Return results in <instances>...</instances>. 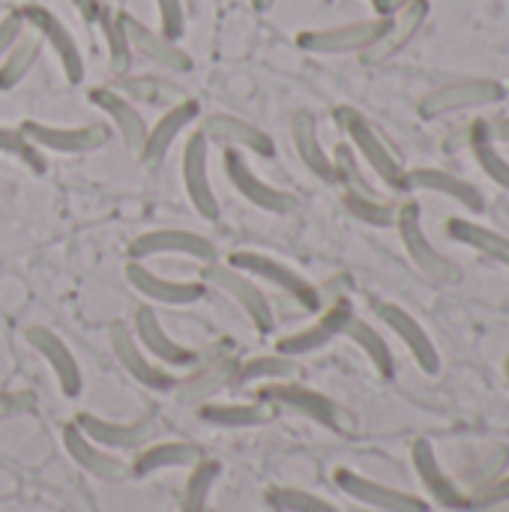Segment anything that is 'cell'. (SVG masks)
<instances>
[{"instance_id": "cell-1", "label": "cell", "mask_w": 509, "mask_h": 512, "mask_svg": "<svg viewBox=\"0 0 509 512\" xmlns=\"http://www.w3.org/2000/svg\"><path fill=\"white\" fill-rule=\"evenodd\" d=\"M336 123L342 126V132L348 135L354 153H360L366 159V165L378 174L381 183H387L390 189L396 192H405V168L402 162L396 159V153L387 147V141L378 135V129L357 111V108H336Z\"/></svg>"}, {"instance_id": "cell-2", "label": "cell", "mask_w": 509, "mask_h": 512, "mask_svg": "<svg viewBox=\"0 0 509 512\" xmlns=\"http://www.w3.org/2000/svg\"><path fill=\"white\" fill-rule=\"evenodd\" d=\"M396 228H399V237L405 243V252L411 255V261L417 264V270L438 282V285H459L462 282V270L456 261H450L447 255H441L432 240L426 237L423 231V210L417 201H405L399 210H396Z\"/></svg>"}, {"instance_id": "cell-3", "label": "cell", "mask_w": 509, "mask_h": 512, "mask_svg": "<svg viewBox=\"0 0 509 512\" xmlns=\"http://www.w3.org/2000/svg\"><path fill=\"white\" fill-rule=\"evenodd\" d=\"M261 402L264 405H273V408H285L291 414H300L330 432H339V435H348L354 429L351 417L324 393L318 390H309L303 384H273V387H264L261 390Z\"/></svg>"}, {"instance_id": "cell-4", "label": "cell", "mask_w": 509, "mask_h": 512, "mask_svg": "<svg viewBox=\"0 0 509 512\" xmlns=\"http://www.w3.org/2000/svg\"><path fill=\"white\" fill-rule=\"evenodd\" d=\"M201 282L210 285V288H219L222 294H228L243 312L246 318L252 321V327L258 333H273V309H270V300L267 294L252 282V276H246L243 270L231 267V264H219V261H207L201 267Z\"/></svg>"}, {"instance_id": "cell-5", "label": "cell", "mask_w": 509, "mask_h": 512, "mask_svg": "<svg viewBox=\"0 0 509 512\" xmlns=\"http://www.w3.org/2000/svg\"><path fill=\"white\" fill-rule=\"evenodd\" d=\"M507 96L504 84L495 78H462L444 87H435L432 93H426L420 99V117L426 120H438L447 114H459L468 108H483V105H495Z\"/></svg>"}, {"instance_id": "cell-6", "label": "cell", "mask_w": 509, "mask_h": 512, "mask_svg": "<svg viewBox=\"0 0 509 512\" xmlns=\"http://www.w3.org/2000/svg\"><path fill=\"white\" fill-rule=\"evenodd\" d=\"M18 12H21L24 27L33 30L42 39V45H48L57 54L66 81L69 84H81L84 81V57H81V48H78L72 30L42 3H24Z\"/></svg>"}, {"instance_id": "cell-7", "label": "cell", "mask_w": 509, "mask_h": 512, "mask_svg": "<svg viewBox=\"0 0 509 512\" xmlns=\"http://www.w3.org/2000/svg\"><path fill=\"white\" fill-rule=\"evenodd\" d=\"M228 264L237 267V270H243V273L252 276V279H261V282H267V285H273V288L291 294V300H297V303H300L303 309H309V312L321 309V294H318V288H315L306 276H300L294 267H288V264L270 258V255H264V252H234V255L228 258Z\"/></svg>"}, {"instance_id": "cell-8", "label": "cell", "mask_w": 509, "mask_h": 512, "mask_svg": "<svg viewBox=\"0 0 509 512\" xmlns=\"http://www.w3.org/2000/svg\"><path fill=\"white\" fill-rule=\"evenodd\" d=\"M387 27V15L351 21L339 27H321V30H303L297 36V45L309 54H348V51H366L381 30Z\"/></svg>"}, {"instance_id": "cell-9", "label": "cell", "mask_w": 509, "mask_h": 512, "mask_svg": "<svg viewBox=\"0 0 509 512\" xmlns=\"http://www.w3.org/2000/svg\"><path fill=\"white\" fill-rule=\"evenodd\" d=\"M18 129L39 150H54V153H93V150L105 147V141H108V129L99 123L54 126V123H42V120H24Z\"/></svg>"}, {"instance_id": "cell-10", "label": "cell", "mask_w": 509, "mask_h": 512, "mask_svg": "<svg viewBox=\"0 0 509 512\" xmlns=\"http://www.w3.org/2000/svg\"><path fill=\"white\" fill-rule=\"evenodd\" d=\"M333 480L348 498H354V501H360L366 507H375V510L384 512H429V504L423 498H417L411 492H402V489H393V486H384L378 480H369V477H363V474H357L351 468H336Z\"/></svg>"}, {"instance_id": "cell-11", "label": "cell", "mask_w": 509, "mask_h": 512, "mask_svg": "<svg viewBox=\"0 0 509 512\" xmlns=\"http://www.w3.org/2000/svg\"><path fill=\"white\" fill-rule=\"evenodd\" d=\"M153 255H186L195 261H216V246L213 240L195 234V231H183V228H159V231H147L141 237H135L129 243V258L132 261H144Z\"/></svg>"}, {"instance_id": "cell-12", "label": "cell", "mask_w": 509, "mask_h": 512, "mask_svg": "<svg viewBox=\"0 0 509 512\" xmlns=\"http://www.w3.org/2000/svg\"><path fill=\"white\" fill-rule=\"evenodd\" d=\"M426 15H429V0H411L405 6H399L393 15H387V27L381 30V36L366 51H360L363 63L375 66V63L396 57L417 36V30L426 24Z\"/></svg>"}, {"instance_id": "cell-13", "label": "cell", "mask_w": 509, "mask_h": 512, "mask_svg": "<svg viewBox=\"0 0 509 512\" xmlns=\"http://www.w3.org/2000/svg\"><path fill=\"white\" fill-rule=\"evenodd\" d=\"M207 156H210V141L198 129L183 147V186H186L189 204L195 207L198 216L219 219V198L207 177Z\"/></svg>"}, {"instance_id": "cell-14", "label": "cell", "mask_w": 509, "mask_h": 512, "mask_svg": "<svg viewBox=\"0 0 509 512\" xmlns=\"http://www.w3.org/2000/svg\"><path fill=\"white\" fill-rule=\"evenodd\" d=\"M126 270V279L129 285L144 294L147 300H156V303H165V306H192L198 300H204L207 294V285L204 282H189V279H168V276H159L153 273L147 264L141 261H132L123 267Z\"/></svg>"}, {"instance_id": "cell-15", "label": "cell", "mask_w": 509, "mask_h": 512, "mask_svg": "<svg viewBox=\"0 0 509 512\" xmlns=\"http://www.w3.org/2000/svg\"><path fill=\"white\" fill-rule=\"evenodd\" d=\"M372 309H375V315L399 336V342L411 351V357L417 360V366L426 372V375H438V369H441V357H438V348H435V342L429 339V333L423 330V324L408 312V309H402V306H396V303H372Z\"/></svg>"}, {"instance_id": "cell-16", "label": "cell", "mask_w": 509, "mask_h": 512, "mask_svg": "<svg viewBox=\"0 0 509 512\" xmlns=\"http://www.w3.org/2000/svg\"><path fill=\"white\" fill-rule=\"evenodd\" d=\"M411 462H414V471L423 483V489L429 492V498L444 507V510H456V512H468V492H462L450 477L447 471L441 468L438 456H435V447L426 441V438H417L411 444Z\"/></svg>"}, {"instance_id": "cell-17", "label": "cell", "mask_w": 509, "mask_h": 512, "mask_svg": "<svg viewBox=\"0 0 509 512\" xmlns=\"http://www.w3.org/2000/svg\"><path fill=\"white\" fill-rule=\"evenodd\" d=\"M117 15H120L123 33H126V39H129L135 54L147 57L150 63H156L162 69H171V72H189L192 69V57L174 39H168L165 33L150 30L144 21H138L129 12H117Z\"/></svg>"}, {"instance_id": "cell-18", "label": "cell", "mask_w": 509, "mask_h": 512, "mask_svg": "<svg viewBox=\"0 0 509 512\" xmlns=\"http://www.w3.org/2000/svg\"><path fill=\"white\" fill-rule=\"evenodd\" d=\"M198 114H201V108H198L195 99L186 96V99L174 102V105L147 129L144 144H141V150H138L135 156H138L147 168H156V165L168 156V150H171V144L180 138V132L198 120Z\"/></svg>"}, {"instance_id": "cell-19", "label": "cell", "mask_w": 509, "mask_h": 512, "mask_svg": "<svg viewBox=\"0 0 509 512\" xmlns=\"http://www.w3.org/2000/svg\"><path fill=\"white\" fill-rule=\"evenodd\" d=\"M225 174L231 180V186L255 207L267 210V213H291L294 210V198L276 186H270L267 180H261L243 159L240 150H225Z\"/></svg>"}, {"instance_id": "cell-20", "label": "cell", "mask_w": 509, "mask_h": 512, "mask_svg": "<svg viewBox=\"0 0 509 512\" xmlns=\"http://www.w3.org/2000/svg\"><path fill=\"white\" fill-rule=\"evenodd\" d=\"M354 318V309L348 300H339L333 303L315 324H309L306 330H297L285 339L276 342V351L285 354V357H303V354H312L324 345H330L336 336H345V327L348 321Z\"/></svg>"}, {"instance_id": "cell-21", "label": "cell", "mask_w": 509, "mask_h": 512, "mask_svg": "<svg viewBox=\"0 0 509 512\" xmlns=\"http://www.w3.org/2000/svg\"><path fill=\"white\" fill-rule=\"evenodd\" d=\"M108 339H111V351H114L117 363H120L141 387L156 390V393H168V390L177 387V378H174L171 372L159 369L156 363H150V360L144 357L141 345L132 339V333H129L123 324H114L111 333H108Z\"/></svg>"}, {"instance_id": "cell-22", "label": "cell", "mask_w": 509, "mask_h": 512, "mask_svg": "<svg viewBox=\"0 0 509 512\" xmlns=\"http://www.w3.org/2000/svg\"><path fill=\"white\" fill-rule=\"evenodd\" d=\"M201 132L207 141H216V144H225L234 150H249L255 156H273L276 153L273 138L264 129H258L255 123L234 117V114H210L204 120Z\"/></svg>"}, {"instance_id": "cell-23", "label": "cell", "mask_w": 509, "mask_h": 512, "mask_svg": "<svg viewBox=\"0 0 509 512\" xmlns=\"http://www.w3.org/2000/svg\"><path fill=\"white\" fill-rule=\"evenodd\" d=\"M75 426L99 447L105 450H141L150 444V438L156 435V423L153 420H138V423H111V420H99L93 414H78Z\"/></svg>"}, {"instance_id": "cell-24", "label": "cell", "mask_w": 509, "mask_h": 512, "mask_svg": "<svg viewBox=\"0 0 509 512\" xmlns=\"http://www.w3.org/2000/svg\"><path fill=\"white\" fill-rule=\"evenodd\" d=\"M408 189L447 195L450 201L462 204L471 213H483L486 210L483 192L471 180H465L459 174H450V171H441V168H414V171H405V192Z\"/></svg>"}, {"instance_id": "cell-25", "label": "cell", "mask_w": 509, "mask_h": 512, "mask_svg": "<svg viewBox=\"0 0 509 512\" xmlns=\"http://www.w3.org/2000/svg\"><path fill=\"white\" fill-rule=\"evenodd\" d=\"M63 447H66L69 459H72L78 468H84L87 474H93V477H99V480L117 483V480H123V477L129 474V468H126L117 456H111L105 447L93 444L75 423H66V426H63Z\"/></svg>"}, {"instance_id": "cell-26", "label": "cell", "mask_w": 509, "mask_h": 512, "mask_svg": "<svg viewBox=\"0 0 509 512\" xmlns=\"http://www.w3.org/2000/svg\"><path fill=\"white\" fill-rule=\"evenodd\" d=\"M27 342H30L33 351H39V354L45 357V363L51 366V372H54V378H57L63 396L75 399V396L81 393V369H78V363H75L69 345H66L57 333H51V330H45V327H30V330H27Z\"/></svg>"}, {"instance_id": "cell-27", "label": "cell", "mask_w": 509, "mask_h": 512, "mask_svg": "<svg viewBox=\"0 0 509 512\" xmlns=\"http://www.w3.org/2000/svg\"><path fill=\"white\" fill-rule=\"evenodd\" d=\"M90 102H93L99 111L108 114V120L117 126L123 144H126L132 153H138L141 144H144V135H147V123H144V117L138 114V108H135L123 93H117L114 87H93V90H90Z\"/></svg>"}, {"instance_id": "cell-28", "label": "cell", "mask_w": 509, "mask_h": 512, "mask_svg": "<svg viewBox=\"0 0 509 512\" xmlns=\"http://www.w3.org/2000/svg\"><path fill=\"white\" fill-rule=\"evenodd\" d=\"M135 333H138V345H144L147 354H153L165 366H195L198 363V354L183 348L180 342H174L165 333V327L159 324V315L147 306H141L135 312Z\"/></svg>"}, {"instance_id": "cell-29", "label": "cell", "mask_w": 509, "mask_h": 512, "mask_svg": "<svg viewBox=\"0 0 509 512\" xmlns=\"http://www.w3.org/2000/svg\"><path fill=\"white\" fill-rule=\"evenodd\" d=\"M237 363L234 357L228 354H216L213 360H207L204 366H198L186 381H177V399L186 402V405H195V402H207L210 396H216L219 390L231 387L234 384V372H237Z\"/></svg>"}, {"instance_id": "cell-30", "label": "cell", "mask_w": 509, "mask_h": 512, "mask_svg": "<svg viewBox=\"0 0 509 512\" xmlns=\"http://www.w3.org/2000/svg\"><path fill=\"white\" fill-rule=\"evenodd\" d=\"M291 138H294V147H297L300 162H303L318 180L336 183V177H333V159L327 156V150H324V144H321L315 114L297 111V114L291 117Z\"/></svg>"}, {"instance_id": "cell-31", "label": "cell", "mask_w": 509, "mask_h": 512, "mask_svg": "<svg viewBox=\"0 0 509 512\" xmlns=\"http://www.w3.org/2000/svg\"><path fill=\"white\" fill-rule=\"evenodd\" d=\"M201 447L195 444H186V441H168V444H153L147 447L135 465H132V474L135 477H150L156 471H165V468H195L201 462Z\"/></svg>"}, {"instance_id": "cell-32", "label": "cell", "mask_w": 509, "mask_h": 512, "mask_svg": "<svg viewBox=\"0 0 509 512\" xmlns=\"http://www.w3.org/2000/svg\"><path fill=\"white\" fill-rule=\"evenodd\" d=\"M447 231H450L453 240H459V243L477 249L480 255H489L498 264H507L509 267V237H504V234H498V231H492V228H486L480 222L459 219V216L447 222Z\"/></svg>"}, {"instance_id": "cell-33", "label": "cell", "mask_w": 509, "mask_h": 512, "mask_svg": "<svg viewBox=\"0 0 509 512\" xmlns=\"http://www.w3.org/2000/svg\"><path fill=\"white\" fill-rule=\"evenodd\" d=\"M39 54H42V39L33 30H24L0 60V90L18 87L27 78V72L36 66Z\"/></svg>"}, {"instance_id": "cell-34", "label": "cell", "mask_w": 509, "mask_h": 512, "mask_svg": "<svg viewBox=\"0 0 509 512\" xmlns=\"http://www.w3.org/2000/svg\"><path fill=\"white\" fill-rule=\"evenodd\" d=\"M114 90L123 93L126 99L147 102V105H168V108L174 102L186 99L180 87H174V84H168V81H162L156 75H120Z\"/></svg>"}, {"instance_id": "cell-35", "label": "cell", "mask_w": 509, "mask_h": 512, "mask_svg": "<svg viewBox=\"0 0 509 512\" xmlns=\"http://www.w3.org/2000/svg\"><path fill=\"white\" fill-rule=\"evenodd\" d=\"M345 336H348L357 348H363V354L372 360V366H375V372H378L381 378L390 381V378L396 375L393 351H390V345L384 342V336H381L372 324H366L363 318H351L348 327H345Z\"/></svg>"}, {"instance_id": "cell-36", "label": "cell", "mask_w": 509, "mask_h": 512, "mask_svg": "<svg viewBox=\"0 0 509 512\" xmlns=\"http://www.w3.org/2000/svg\"><path fill=\"white\" fill-rule=\"evenodd\" d=\"M297 363L294 357H285V354H264V357H252L246 363H237V372H234V384L231 387H243V384H252V381H291L297 378Z\"/></svg>"}, {"instance_id": "cell-37", "label": "cell", "mask_w": 509, "mask_h": 512, "mask_svg": "<svg viewBox=\"0 0 509 512\" xmlns=\"http://www.w3.org/2000/svg\"><path fill=\"white\" fill-rule=\"evenodd\" d=\"M201 420L222 429H252L270 423V405H204Z\"/></svg>"}, {"instance_id": "cell-38", "label": "cell", "mask_w": 509, "mask_h": 512, "mask_svg": "<svg viewBox=\"0 0 509 512\" xmlns=\"http://www.w3.org/2000/svg\"><path fill=\"white\" fill-rule=\"evenodd\" d=\"M333 159V177L336 183H342L345 195H357V198H378L375 186L366 180L363 168H360V159L354 153L351 144H339L336 153L330 156Z\"/></svg>"}, {"instance_id": "cell-39", "label": "cell", "mask_w": 509, "mask_h": 512, "mask_svg": "<svg viewBox=\"0 0 509 512\" xmlns=\"http://www.w3.org/2000/svg\"><path fill=\"white\" fill-rule=\"evenodd\" d=\"M99 27L105 33V42H108V60H111V72L114 75H126L129 66H132V45L123 33V24H120V15L117 12H108L105 6L99 9Z\"/></svg>"}, {"instance_id": "cell-40", "label": "cell", "mask_w": 509, "mask_h": 512, "mask_svg": "<svg viewBox=\"0 0 509 512\" xmlns=\"http://www.w3.org/2000/svg\"><path fill=\"white\" fill-rule=\"evenodd\" d=\"M219 474H222V465L216 459H201L192 468L186 492H183V512H207V498H210Z\"/></svg>"}, {"instance_id": "cell-41", "label": "cell", "mask_w": 509, "mask_h": 512, "mask_svg": "<svg viewBox=\"0 0 509 512\" xmlns=\"http://www.w3.org/2000/svg\"><path fill=\"white\" fill-rule=\"evenodd\" d=\"M270 504L276 512H339L333 504H327L324 498L303 492V489H288V486H276L270 489Z\"/></svg>"}, {"instance_id": "cell-42", "label": "cell", "mask_w": 509, "mask_h": 512, "mask_svg": "<svg viewBox=\"0 0 509 512\" xmlns=\"http://www.w3.org/2000/svg\"><path fill=\"white\" fill-rule=\"evenodd\" d=\"M0 153H6V156L18 159V162H21V165H27L33 174H42V171H45V159H42L39 147H36V144H30V141L24 138V132H21V129L0 126Z\"/></svg>"}, {"instance_id": "cell-43", "label": "cell", "mask_w": 509, "mask_h": 512, "mask_svg": "<svg viewBox=\"0 0 509 512\" xmlns=\"http://www.w3.org/2000/svg\"><path fill=\"white\" fill-rule=\"evenodd\" d=\"M345 207L351 210V216H357V219L366 222V225H375V228H390V225H396V210H399V207L387 204L381 195H378V198L345 195Z\"/></svg>"}, {"instance_id": "cell-44", "label": "cell", "mask_w": 509, "mask_h": 512, "mask_svg": "<svg viewBox=\"0 0 509 512\" xmlns=\"http://www.w3.org/2000/svg\"><path fill=\"white\" fill-rule=\"evenodd\" d=\"M471 150H474V156H477V162H480V168L486 171V177L489 180H495L504 192H509V159L492 144V141H474L471 144Z\"/></svg>"}, {"instance_id": "cell-45", "label": "cell", "mask_w": 509, "mask_h": 512, "mask_svg": "<svg viewBox=\"0 0 509 512\" xmlns=\"http://www.w3.org/2000/svg\"><path fill=\"white\" fill-rule=\"evenodd\" d=\"M471 504H468V512H483V510H495V507H504L509 504V477H495L492 483L468 492Z\"/></svg>"}, {"instance_id": "cell-46", "label": "cell", "mask_w": 509, "mask_h": 512, "mask_svg": "<svg viewBox=\"0 0 509 512\" xmlns=\"http://www.w3.org/2000/svg\"><path fill=\"white\" fill-rule=\"evenodd\" d=\"M509 462V447H495L483 462H480V468H474L468 477H471V492L474 489H480V486H486V483H492L495 477H501L504 474V468H507Z\"/></svg>"}, {"instance_id": "cell-47", "label": "cell", "mask_w": 509, "mask_h": 512, "mask_svg": "<svg viewBox=\"0 0 509 512\" xmlns=\"http://www.w3.org/2000/svg\"><path fill=\"white\" fill-rule=\"evenodd\" d=\"M156 9H159V24H162V33L168 39H180L183 30H186V12H183V0H156Z\"/></svg>"}, {"instance_id": "cell-48", "label": "cell", "mask_w": 509, "mask_h": 512, "mask_svg": "<svg viewBox=\"0 0 509 512\" xmlns=\"http://www.w3.org/2000/svg\"><path fill=\"white\" fill-rule=\"evenodd\" d=\"M24 33V21H21V12L18 9H12V12H6L3 18H0V60H3V54L12 48V42L18 39Z\"/></svg>"}, {"instance_id": "cell-49", "label": "cell", "mask_w": 509, "mask_h": 512, "mask_svg": "<svg viewBox=\"0 0 509 512\" xmlns=\"http://www.w3.org/2000/svg\"><path fill=\"white\" fill-rule=\"evenodd\" d=\"M33 408V396L27 393H0V417H15Z\"/></svg>"}, {"instance_id": "cell-50", "label": "cell", "mask_w": 509, "mask_h": 512, "mask_svg": "<svg viewBox=\"0 0 509 512\" xmlns=\"http://www.w3.org/2000/svg\"><path fill=\"white\" fill-rule=\"evenodd\" d=\"M75 9H78V15L87 21V24H93L96 18H99V9H102V3L99 0H69Z\"/></svg>"}, {"instance_id": "cell-51", "label": "cell", "mask_w": 509, "mask_h": 512, "mask_svg": "<svg viewBox=\"0 0 509 512\" xmlns=\"http://www.w3.org/2000/svg\"><path fill=\"white\" fill-rule=\"evenodd\" d=\"M378 15H390V0H369Z\"/></svg>"}, {"instance_id": "cell-52", "label": "cell", "mask_w": 509, "mask_h": 512, "mask_svg": "<svg viewBox=\"0 0 509 512\" xmlns=\"http://www.w3.org/2000/svg\"><path fill=\"white\" fill-rule=\"evenodd\" d=\"M273 3H276V0H252V6H255L258 12H267V9H270Z\"/></svg>"}, {"instance_id": "cell-53", "label": "cell", "mask_w": 509, "mask_h": 512, "mask_svg": "<svg viewBox=\"0 0 509 512\" xmlns=\"http://www.w3.org/2000/svg\"><path fill=\"white\" fill-rule=\"evenodd\" d=\"M405 3H411V0H390V15H393L399 6H405Z\"/></svg>"}, {"instance_id": "cell-54", "label": "cell", "mask_w": 509, "mask_h": 512, "mask_svg": "<svg viewBox=\"0 0 509 512\" xmlns=\"http://www.w3.org/2000/svg\"><path fill=\"white\" fill-rule=\"evenodd\" d=\"M507 384H509V357H507Z\"/></svg>"}]
</instances>
